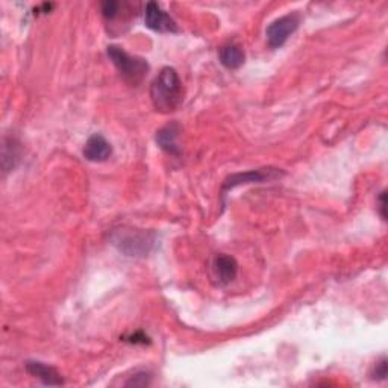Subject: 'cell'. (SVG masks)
<instances>
[{"label": "cell", "instance_id": "6da1fadb", "mask_svg": "<svg viewBox=\"0 0 388 388\" xmlns=\"http://www.w3.org/2000/svg\"><path fill=\"white\" fill-rule=\"evenodd\" d=\"M151 99L153 108L169 114L180 108L182 103V82L173 67H164L151 86Z\"/></svg>", "mask_w": 388, "mask_h": 388}, {"label": "cell", "instance_id": "7a4b0ae2", "mask_svg": "<svg viewBox=\"0 0 388 388\" xmlns=\"http://www.w3.org/2000/svg\"><path fill=\"white\" fill-rule=\"evenodd\" d=\"M110 240L114 247L126 257H146L149 254L155 243V235L149 230L122 226L112 229Z\"/></svg>", "mask_w": 388, "mask_h": 388}, {"label": "cell", "instance_id": "3957f363", "mask_svg": "<svg viewBox=\"0 0 388 388\" xmlns=\"http://www.w3.org/2000/svg\"><path fill=\"white\" fill-rule=\"evenodd\" d=\"M107 54L114 67L119 70L120 76L126 82L132 83V86H137V83H140L144 79V76L148 75L149 64L144 58L126 54V52L119 46H108Z\"/></svg>", "mask_w": 388, "mask_h": 388}, {"label": "cell", "instance_id": "277c9868", "mask_svg": "<svg viewBox=\"0 0 388 388\" xmlns=\"http://www.w3.org/2000/svg\"><path fill=\"white\" fill-rule=\"evenodd\" d=\"M299 25H300V16L296 13L282 16L274 20V22L266 28L267 45L271 49L282 47L287 43V40L296 33Z\"/></svg>", "mask_w": 388, "mask_h": 388}, {"label": "cell", "instance_id": "5b68a950", "mask_svg": "<svg viewBox=\"0 0 388 388\" xmlns=\"http://www.w3.org/2000/svg\"><path fill=\"white\" fill-rule=\"evenodd\" d=\"M281 176H282V172L279 169H275V167H264V169L229 175L222 185V196H225L228 192L234 190V188H237L240 185L263 184V182H269V181H275Z\"/></svg>", "mask_w": 388, "mask_h": 388}, {"label": "cell", "instance_id": "8992f818", "mask_svg": "<svg viewBox=\"0 0 388 388\" xmlns=\"http://www.w3.org/2000/svg\"><path fill=\"white\" fill-rule=\"evenodd\" d=\"M144 23L149 29L155 30V33H160V34L180 33V28H177L175 20L164 11L160 4H156V2L146 4Z\"/></svg>", "mask_w": 388, "mask_h": 388}, {"label": "cell", "instance_id": "52a82bcc", "mask_svg": "<svg viewBox=\"0 0 388 388\" xmlns=\"http://www.w3.org/2000/svg\"><path fill=\"white\" fill-rule=\"evenodd\" d=\"M213 278L216 279L217 286L226 287L230 282H234L238 275V263L234 257L226 254H218L214 257L213 264Z\"/></svg>", "mask_w": 388, "mask_h": 388}, {"label": "cell", "instance_id": "ba28073f", "mask_svg": "<svg viewBox=\"0 0 388 388\" xmlns=\"http://www.w3.org/2000/svg\"><path fill=\"white\" fill-rule=\"evenodd\" d=\"M112 153L111 144L100 134H94L87 140L86 148H83V156L91 163H103L107 161Z\"/></svg>", "mask_w": 388, "mask_h": 388}, {"label": "cell", "instance_id": "9c48e42d", "mask_svg": "<svg viewBox=\"0 0 388 388\" xmlns=\"http://www.w3.org/2000/svg\"><path fill=\"white\" fill-rule=\"evenodd\" d=\"M25 367H26V372L30 376L37 377V380H40L45 385L58 387V385L64 384V381H62L59 372L55 369V367H52V365H49L46 363H41V361H26Z\"/></svg>", "mask_w": 388, "mask_h": 388}, {"label": "cell", "instance_id": "30bf717a", "mask_svg": "<svg viewBox=\"0 0 388 388\" xmlns=\"http://www.w3.org/2000/svg\"><path fill=\"white\" fill-rule=\"evenodd\" d=\"M181 128L177 123H170L161 128L158 132H156V144L160 146V148L169 155L177 156L181 155V149L180 146H177V137H180Z\"/></svg>", "mask_w": 388, "mask_h": 388}, {"label": "cell", "instance_id": "8fae6325", "mask_svg": "<svg viewBox=\"0 0 388 388\" xmlns=\"http://www.w3.org/2000/svg\"><path fill=\"white\" fill-rule=\"evenodd\" d=\"M218 57H220V62H222V64L229 70L240 69L245 64V59H246L245 50L238 45L223 46L218 52Z\"/></svg>", "mask_w": 388, "mask_h": 388}, {"label": "cell", "instance_id": "7c38bea8", "mask_svg": "<svg viewBox=\"0 0 388 388\" xmlns=\"http://www.w3.org/2000/svg\"><path fill=\"white\" fill-rule=\"evenodd\" d=\"M120 8L122 5L119 2H114V0H107V2H102L100 4V11H102V16L108 20V22H111V20L117 18L119 14H120Z\"/></svg>", "mask_w": 388, "mask_h": 388}, {"label": "cell", "instance_id": "4fadbf2b", "mask_svg": "<svg viewBox=\"0 0 388 388\" xmlns=\"http://www.w3.org/2000/svg\"><path fill=\"white\" fill-rule=\"evenodd\" d=\"M387 367H388L387 358H385V356H382V358L380 361H377L375 364V367H373L372 376L375 377V380H381V381L385 380V377H387Z\"/></svg>", "mask_w": 388, "mask_h": 388}, {"label": "cell", "instance_id": "5bb4252c", "mask_svg": "<svg viewBox=\"0 0 388 388\" xmlns=\"http://www.w3.org/2000/svg\"><path fill=\"white\" fill-rule=\"evenodd\" d=\"M124 385H134V387H146V385H151V375L146 373V372H140L135 375L132 380H129L128 382H126Z\"/></svg>", "mask_w": 388, "mask_h": 388}, {"label": "cell", "instance_id": "9a60e30c", "mask_svg": "<svg viewBox=\"0 0 388 388\" xmlns=\"http://www.w3.org/2000/svg\"><path fill=\"white\" fill-rule=\"evenodd\" d=\"M124 341H129L132 344H148V343H151L149 339L146 337L143 332H135L134 335H131V337H126Z\"/></svg>", "mask_w": 388, "mask_h": 388}, {"label": "cell", "instance_id": "2e32d148", "mask_svg": "<svg viewBox=\"0 0 388 388\" xmlns=\"http://www.w3.org/2000/svg\"><path fill=\"white\" fill-rule=\"evenodd\" d=\"M380 211L382 218H385V192H382L380 196Z\"/></svg>", "mask_w": 388, "mask_h": 388}]
</instances>
